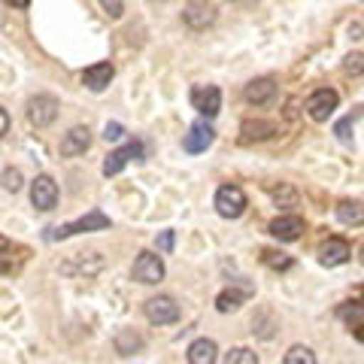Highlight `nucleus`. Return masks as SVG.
<instances>
[{"mask_svg": "<svg viewBox=\"0 0 364 364\" xmlns=\"http://www.w3.org/2000/svg\"><path fill=\"white\" fill-rule=\"evenodd\" d=\"M91 146V131L82 128V124H76V128H70L64 134L61 140V155L64 158H76V155H85Z\"/></svg>", "mask_w": 364, "mask_h": 364, "instance_id": "nucleus-17", "label": "nucleus"}, {"mask_svg": "<svg viewBox=\"0 0 364 364\" xmlns=\"http://www.w3.org/2000/svg\"><path fill=\"white\" fill-rule=\"evenodd\" d=\"M225 364H258V355L246 346H234L231 352H225Z\"/></svg>", "mask_w": 364, "mask_h": 364, "instance_id": "nucleus-25", "label": "nucleus"}, {"mask_svg": "<svg viewBox=\"0 0 364 364\" xmlns=\"http://www.w3.org/2000/svg\"><path fill=\"white\" fill-rule=\"evenodd\" d=\"M261 261H264L270 270H291L294 267V261L286 252H273V249H264V252H261Z\"/></svg>", "mask_w": 364, "mask_h": 364, "instance_id": "nucleus-23", "label": "nucleus"}, {"mask_svg": "<svg viewBox=\"0 0 364 364\" xmlns=\"http://www.w3.org/2000/svg\"><path fill=\"white\" fill-rule=\"evenodd\" d=\"M152 4H164V0H152Z\"/></svg>", "mask_w": 364, "mask_h": 364, "instance_id": "nucleus-37", "label": "nucleus"}, {"mask_svg": "<svg viewBox=\"0 0 364 364\" xmlns=\"http://www.w3.org/2000/svg\"><path fill=\"white\" fill-rule=\"evenodd\" d=\"M97 4H100V9H104L112 21H119L124 16V4H122V0H97Z\"/></svg>", "mask_w": 364, "mask_h": 364, "instance_id": "nucleus-28", "label": "nucleus"}, {"mask_svg": "<svg viewBox=\"0 0 364 364\" xmlns=\"http://www.w3.org/2000/svg\"><path fill=\"white\" fill-rule=\"evenodd\" d=\"M109 228V215H104L100 210H91L88 215H82V219H76V222H67V225H58V228H52L49 234V240H67V237H76V234H91V231H107Z\"/></svg>", "mask_w": 364, "mask_h": 364, "instance_id": "nucleus-1", "label": "nucleus"}, {"mask_svg": "<svg viewBox=\"0 0 364 364\" xmlns=\"http://www.w3.org/2000/svg\"><path fill=\"white\" fill-rule=\"evenodd\" d=\"M237 4H252V0H237Z\"/></svg>", "mask_w": 364, "mask_h": 364, "instance_id": "nucleus-36", "label": "nucleus"}, {"mask_svg": "<svg viewBox=\"0 0 364 364\" xmlns=\"http://www.w3.org/2000/svg\"><path fill=\"white\" fill-rule=\"evenodd\" d=\"M267 231L277 237V240H282V243H294L304 234V219H301V215H279V219L270 222Z\"/></svg>", "mask_w": 364, "mask_h": 364, "instance_id": "nucleus-16", "label": "nucleus"}, {"mask_svg": "<svg viewBox=\"0 0 364 364\" xmlns=\"http://www.w3.org/2000/svg\"><path fill=\"white\" fill-rule=\"evenodd\" d=\"M9 6H16V9H28L31 6V0H6Z\"/></svg>", "mask_w": 364, "mask_h": 364, "instance_id": "nucleus-34", "label": "nucleus"}, {"mask_svg": "<svg viewBox=\"0 0 364 364\" xmlns=\"http://www.w3.org/2000/svg\"><path fill=\"white\" fill-rule=\"evenodd\" d=\"M191 107H195L203 119H215L222 109V91L219 85H195L191 88Z\"/></svg>", "mask_w": 364, "mask_h": 364, "instance_id": "nucleus-9", "label": "nucleus"}, {"mask_svg": "<svg viewBox=\"0 0 364 364\" xmlns=\"http://www.w3.org/2000/svg\"><path fill=\"white\" fill-rule=\"evenodd\" d=\"M9 134V112L0 107V140H4V136Z\"/></svg>", "mask_w": 364, "mask_h": 364, "instance_id": "nucleus-33", "label": "nucleus"}, {"mask_svg": "<svg viewBox=\"0 0 364 364\" xmlns=\"http://www.w3.org/2000/svg\"><path fill=\"white\" fill-rule=\"evenodd\" d=\"M155 243H158V249H161V252H170V249H173V243H176V231H161Z\"/></svg>", "mask_w": 364, "mask_h": 364, "instance_id": "nucleus-31", "label": "nucleus"}, {"mask_svg": "<svg viewBox=\"0 0 364 364\" xmlns=\"http://www.w3.org/2000/svg\"><path fill=\"white\" fill-rule=\"evenodd\" d=\"M213 140H215V131H213V124L210 122H195L188 128V134L182 136V149H186L188 155H200V152H207L210 146H213Z\"/></svg>", "mask_w": 364, "mask_h": 364, "instance_id": "nucleus-11", "label": "nucleus"}, {"mask_svg": "<svg viewBox=\"0 0 364 364\" xmlns=\"http://www.w3.org/2000/svg\"><path fill=\"white\" fill-rule=\"evenodd\" d=\"M337 219L343 225H361L364 222V210H361V200H343L337 203Z\"/></svg>", "mask_w": 364, "mask_h": 364, "instance_id": "nucleus-21", "label": "nucleus"}, {"mask_svg": "<svg viewBox=\"0 0 364 364\" xmlns=\"http://www.w3.org/2000/svg\"><path fill=\"white\" fill-rule=\"evenodd\" d=\"M143 349V337L134 331V328H122L116 334V352L119 355H134V352Z\"/></svg>", "mask_w": 364, "mask_h": 364, "instance_id": "nucleus-20", "label": "nucleus"}, {"mask_svg": "<svg viewBox=\"0 0 364 364\" xmlns=\"http://www.w3.org/2000/svg\"><path fill=\"white\" fill-rule=\"evenodd\" d=\"M134 279L136 282H143V286H158V282L164 279V261L161 255H155V252H140L134 261Z\"/></svg>", "mask_w": 364, "mask_h": 364, "instance_id": "nucleus-6", "label": "nucleus"}, {"mask_svg": "<svg viewBox=\"0 0 364 364\" xmlns=\"http://www.w3.org/2000/svg\"><path fill=\"white\" fill-rule=\"evenodd\" d=\"M215 358H219V346L210 337H198L188 346V364H215Z\"/></svg>", "mask_w": 364, "mask_h": 364, "instance_id": "nucleus-18", "label": "nucleus"}, {"mask_svg": "<svg viewBox=\"0 0 364 364\" xmlns=\"http://www.w3.org/2000/svg\"><path fill=\"white\" fill-rule=\"evenodd\" d=\"M124 136V128L119 122H107V128H104V140L107 143H116V140H122Z\"/></svg>", "mask_w": 364, "mask_h": 364, "instance_id": "nucleus-30", "label": "nucleus"}, {"mask_svg": "<svg viewBox=\"0 0 364 364\" xmlns=\"http://www.w3.org/2000/svg\"><path fill=\"white\" fill-rule=\"evenodd\" d=\"M131 158H134V161H143V158H146V149H143V143H140V140H134V143H128V146H122V149L109 152V155L104 158V176H116V173H122L124 164H128Z\"/></svg>", "mask_w": 364, "mask_h": 364, "instance_id": "nucleus-10", "label": "nucleus"}, {"mask_svg": "<svg viewBox=\"0 0 364 364\" xmlns=\"http://www.w3.org/2000/svg\"><path fill=\"white\" fill-rule=\"evenodd\" d=\"M240 134H243V140L246 143H252V140H270L273 134H277V124L273 122H243V128H240Z\"/></svg>", "mask_w": 364, "mask_h": 364, "instance_id": "nucleus-19", "label": "nucleus"}, {"mask_svg": "<svg viewBox=\"0 0 364 364\" xmlns=\"http://www.w3.org/2000/svg\"><path fill=\"white\" fill-rule=\"evenodd\" d=\"M104 270V258H100V252H79L73 255L70 261H64L61 264V273H67V277H95V273Z\"/></svg>", "mask_w": 364, "mask_h": 364, "instance_id": "nucleus-12", "label": "nucleus"}, {"mask_svg": "<svg viewBox=\"0 0 364 364\" xmlns=\"http://www.w3.org/2000/svg\"><path fill=\"white\" fill-rule=\"evenodd\" d=\"M215 18H219V9H215L213 0H188V4L182 6V21H186L191 31L213 28Z\"/></svg>", "mask_w": 364, "mask_h": 364, "instance_id": "nucleus-2", "label": "nucleus"}, {"mask_svg": "<svg viewBox=\"0 0 364 364\" xmlns=\"http://www.w3.org/2000/svg\"><path fill=\"white\" fill-rule=\"evenodd\" d=\"M246 301V294L243 291H237V289H225L219 298H215V310L219 313H234V310H240V304Z\"/></svg>", "mask_w": 364, "mask_h": 364, "instance_id": "nucleus-22", "label": "nucleus"}, {"mask_svg": "<svg viewBox=\"0 0 364 364\" xmlns=\"http://www.w3.org/2000/svg\"><path fill=\"white\" fill-rule=\"evenodd\" d=\"M361 61H364V58H361V52H355V55H349V58H346V70L358 76V73H361Z\"/></svg>", "mask_w": 364, "mask_h": 364, "instance_id": "nucleus-32", "label": "nucleus"}, {"mask_svg": "<svg viewBox=\"0 0 364 364\" xmlns=\"http://www.w3.org/2000/svg\"><path fill=\"white\" fill-rule=\"evenodd\" d=\"M243 97H246V104H252V107H267L270 100L277 97V79H270V76L252 79V82L243 88Z\"/></svg>", "mask_w": 364, "mask_h": 364, "instance_id": "nucleus-14", "label": "nucleus"}, {"mask_svg": "<svg viewBox=\"0 0 364 364\" xmlns=\"http://www.w3.org/2000/svg\"><path fill=\"white\" fill-rule=\"evenodd\" d=\"M58 119V100L52 95H37L28 100V122L33 128H49Z\"/></svg>", "mask_w": 364, "mask_h": 364, "instance_id": "nucleus-8", "label": "nucleus"}, {"mask_svg": "<svg viewBox=\"0 0 364 364\" xmlns=\"http://www.w3.org/2000/svg\"><path fill=\"white\" fill-rule=\"evenodd\" d=\"M270 195L277 203H286V207H294V200H298V195H294L291 186H279V188H270Z\"/></svg>", "mask_w": 364, "mask_h": 364, "instance_id": "nucleus-27", "label": "nucleus"}, {"mask_svg": "<svg viewBox=\"0 0 364 364\" xmlns=\"http://www.w3.org/2000/svg\"><path fill=\"white\" fill-rule=\"evenodd\" d=\"M352 258V246L346 240H340V237H328V240L318 246V261H322L325 267H340L346 264Z\"/></svg>", "mask_w": 364, "mask_h": 364, "instance_id": "nucleus-13", "label": "nucleus"}, {"mask_svg": "<svg viewBox=\"0 0 364 364\" xmlns=\"http://www.w3.org/2000/svg\"><path fill=\"white\" fill-rule=\"evenodd\" d=\"M282 364H316V352L310 346H291L286 352V358H282Z\"/></svg>", "mask_w": 364, "mask_h": 364, "instance_id": "nucleus-24", "label": "nucleus"}, {"mask_svg": "<svg viewBox=\"0 0 364 364\" xmlns=\"http://www.w3.org/2000/svg\"><path fill=\"white\" fill-rule=\"evenodd\" d=\"M31 203L40 213H52L58 207V182H55L49 173H40L31 182Z\"/></svg>", "mask_w": 364, "mask_h": 364, "instance_id": "nucleus-5", "label": "nucleus"}, {"mask_svg": "<svg viewBox=\"0 0 364 364\" xmlns=\"http://www.w3.org/2000/svg\"><path fill=\"white\" fill-rule=\"evenodd\" d=\"M215 213L222 219H240L246 213V191L240 186H222L215 191Z\"/></svg>", "mask_w": 364, "mask_h": 364, "instance_id": "nucleus-4", "label": "nucleus"}, {"mask_svg": "<svg viewBox=\"0 0 364 364\" xmlns=\"http://www.w3.org/2000/svg\"><path fill=\"white\" fill-rule=\"evenodd\" d=\"M143 313L152 325H173L179 322V304L167 294H158V298H149L143 304Z\"/></svg>", "mask_w": 364, "mask_h": 364, "instance_id": "nucleus-7", "label": "nucleus"}, {"mask_svg": "<svg viewBox=\"0 0 364 364\" xmlns=\"http://www.w3.org/2000/svg\"><path fill=\"white\" fill-rule=\"evenodd\" d=\"M112 76H116V67L109 61H97V64H91L82 70V85L88 91H104L112 82Z\"/></svg>", "mask_w": 364, "mask_h": 364, "instance_id": "nucleus-15", "label": "nucleus"}, {"mask_svg": "<svg viewBox=\"0 0 364 364\" xmlns=\"http://www.w3.org/2000/svg\"><path fill=\"white\" fill-rule=\"evenodd\" d=\"M337 104H340V95H337L334 88H316L313 95L306 97L304 109H306V116H310L313 122H328V119L334 116Z\"/></svg>", "mask_w": 364, "mask_h": 364, "instance_id": "nucleus-3", "label": "nucleus"}, {"mask_svg": "<svg viewBox=\"0 0 364 364\" xmlns=\"http://www.w3.org/2000/svg\"><path fill=\"white\" fill-rule=\"evenodd\" d=\"M355 119H358V112H355V116H346V119L334 128V134H337L343 143H349V140H352V134H349V131H352V124H355Z\"/></svg>", "mask_w": 364, "mask_h": 364, "instance_id": "nucleus-29", "label": "nucleus"}, {"mask_svg": "<svg viewBox=\"0 0 364 364\" xmlns=\"http://www.w3.org/2000/svg\"><path fill=\"white\" fill-rule=\"evenodd\" d=\"M9 249H13V243H9V240H6V237H4V234H0V255H4V252H9Z\"/></svg>", "mask_w": 364, "mask_h": 364, "instance_id": "nucleus-35", "label": "nucleus"}, {"mask_svg": "<svg viewBox=\"0 0 364 364\" xmlns=\"http://www.w3.org/2000/svg\"><path fill=\"white\" fill-rule=\"evenodd\" d=\"M0 186L16 195V191H21V186H25V179H21V173H18L16 167H6L4 173H0Z\"/></svg>", "mask_w": 364, "mask_h": 364, "instance_id": "nucleus-26", "label": "nucleus"}]
</instances>
